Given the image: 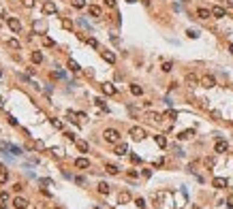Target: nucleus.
<instances>
[{"mask_svg":"<svg viewBox=\"0 0 233 209\" xmlns=\"http://www.w3.org/2000/svg\"><path fill=\"white\" fill-rule=\"evenodd\" d=\"M154 141H156L158 147H167V139L162 137V134H156V137H154Z\"/></svg>","mask_w":233,"mask_h":209,"instance_id":"nucleus-17","label":"nucleus"},{"mask_svg":"<svg viewBox=\"0 0 233 209\" xmlns=\"http://www.w3.org/2000/svg\"><path fill=\"white\" fill-rule=\"evenodd\" d=\"M197 17L199 19H209V17H212V11H209V9H197Z\"/></svg>","mask_w":233,"mask_h":209,"instance_id":"nucleus-8","label":"nucleus"},{"mask_svg":"<svg viewBox=\"0 0 233 209\" xmlns=\"http://www.w3.org/2000/svg\"><path fill=\"white\" fill-rule=\"evenodd\" d=\"M88 45L90 47H99V41L96 38H88Z\"/></svg>","mask_w":233,"mask_h":209,"instance_id":"nucleus-38","label":"nucleus"},{"mask_svg":"<svg viewBox=\"0 0 233 209\" xmlns=\"http://www.w3.org/2000/svg\"><path fill=\"white\" fill-rule=\"evenodd\" d=\"M7 179H9V173L7 171H0V183H5Z\"/></svg>","mask_w":233,"mask_h":209,"instance_id":"nucleus-36","label":"nucleus"},{"mask_svg":"<svg viewBox=\"0 0 233 209\" xmlns=\"http://www.w3.org/2000/svg\"><path fill=\"white\" fill-rule=\"evenodd\" d=\"M199 83H201L203 88H207V90H209V88H214V85H216V79H214L212 75H203Z\"/></svg>","mask_w":233,"mask_h":209,"instance_id":"nucleus-4","label":"nucleus"},{"mask_svg":"<svg viewBox=\"0 0 233 209\" xmlns=\"http://www.w3.org/2000/svg\"><path fill=\"white\" fill-rule=\"evenodd\" d=\"M113 154H115V156H124V154H128V147H126L124 143H120V145H115Z\"/></svg>","mask_w":233,"mask_h":209,"instance_id":"nucleus-11","label":"nucleus"},{"mask_svg":"<svg viewBox=\"0 0 233 209\" xmlns=\"http://www.w3.org/2000/svg\"><path fill=\"white\" fill-rule=\"evenodd\" d=\"M135 203H137V207H141V209H143V207H146V201H143V198H137V201H135Z\"/></svg>","mask_w":233,"mask_h":209,"instance_id":"nucleus-39","label":"nucleus"},{"mask_svg":"<svg viewBox=\"0 0 233 209\" xmlns=\"http://www.w3.org/2000/svg\"><path fill=\"white\" fill-rule=\"evenodd\" d=\"M75 167H77V169H88V167H90V160H88V158H77V160H75Z\"/></svg>","mask_w":233,"mask_h":209,"instance_id":"nucleus-10","label":"nucleus"},{"mask_svg":"<svg viewBox=\"0 0 233 209\" xmlns=\"http://www.w3.org/2000/svg\"><path fill=\"white\" fill-rule=\"evenodd\" d=\"M229 209H233V196L229 198Z\"/></svg>","mask_w":233,"mask_h":209,"instance_id":"nucleus-43","label":"nucleus"},{"mask_svg":"<svg viewBox=\"0 0 233 209\" xmlns=\"http://www.w3.org/2000/svg\"><path fill=\"white\" fill-rule=\"evenodd\" d=\"M43 45H45V47H54V41L49 36H43Z\"/></svg>","mask_w":233,"mask_h":209,"instance_id":"nucleus-32","label":"nucleus"},{"mask_svg":"<svg viewBox=\"0 0 233 209\" xmlns=\"http://www.w3.org/2000/svg\"><path fill=\"white\" fill-rule=\"evenodd\" d=\"M56 11H58V9H56V5H54V2H49V0L43 5V13H45V15H54Z\"/></svg>","mask_w":233,"mask_h":209,"instance_id":"nucleus-5","label":"nucleus"},{"mask_svg":"<svg viewBox=\"0 0 233 209\" xmlns=\"http://www.w3.org/2000/svg\"><path fill=\"white\" fill-rule=\"evenodd\" d=\"M7 24H9V28H11L15 34H19V32H21V21H19L17 17H9V19H7Z\"/></svg>","mask_w":233,"mask_h":209,"instance_id":"nucleus-2","label":"nucleus"},{"mask_svg":"<svg viewBox=\"0 0 233 209\" xmlns=\"http://www.w3.org/2000/svg\"><path fill=\"white\" fill-rule=\"evenodd\" d=\"M39 183H43V186H52V179H39Z\"/></svg>","mask_w":233,"mask_h":209,"instance_id":"nucleus-42","label":"nucleus"},{"mask_svg":"<svg viewBox=\"0 0 233 209\" xmlns=\"http://www.w3.org/2000/svg\"><path fill=\"white\" fill-rule=\"evenodd\" d=\"M105 5H107L109 9H113V7H115V0H105Z\"/></svg>","mask_w":233,"mask_h":209,"instance_id":"nucleus-41","label":"nucleus"},{"mask_svg":"<svg viewBox=\"0 0 233 209\" xmlns=\"http://www.w3.org/2000/svg\"><path fill=\"white\" fill-rule=\"evenodd\" d=\"M212 186H214V188H227V179H225V177H214V179H212Z\"/></svg>","mask_w":233,"mask_h":209,"instance_id":"nucleus-9","label":"nucleus"},{"mask_svg":"<svg viewBox=\"0 0 233 209\" xmlns=\"http://www.w3.org/2000/svg\"><path fill=\"white\" fill-rule=\"evenodd\" d=\"M160 68H162V73H171V71H173V64H171V62H162Z\"/></svg>","mask_w":233,"mask_h":209,"instance_id":"nucleus-28","label":"nucleus"},{"mask_svg":"<svg viewBox=\"0 0 233 209\" xmlns=\"http://www.w3.org/2000/svg\"><path fill=\"white\" fill-rule=\"evenodd\" d=\"M118 201H120V205H122V203H128V201H131V194H128V192H120Z\"/></svg>","mask_w":233,"mask_h":209,"instance_id":"nucleus-26","label":"nucleus"},{"mask_svg":"<svg viewBox=\"0 0 233 209\" xmlns=\"http://www.w3.org/2000/svg\"><path fill=\"white\" fill-rule=\"evenodd\" d=\"M131 94H133V96H141V94H143V88L137 85V83H133V85H131Z\"/></svg>","mask_w":233,"mask_h":209,"instance_id":"nucleus-15","label":"nucleus"},{"mask_svg":"<svg viewBox=\"0 0 233 209\" xmlns=\"http://www.w3.org/2000/svg\"><path fill=\"white\" fill-rule=\"evenodd\" d=\"M7 45H9L11 49H19V41H17V38H9V41H7Z\"/></svg>","mask_w":233,"mask_h":209,"instance_id":"nucleus-27","label":"nucleus"},{"mask_svg":"<svg viewBox=\"0 0 233 209\" xmlns=\"http://www.w3.org/2000/svg\"><path fill=\"white\" fill-rule=\"evenodd\" d=\"M105 171H107L109 175H118V173H120V169L115 167V164H107V167H105Z\"/></svg>","mask_w":233,"mask_h":209,"instance_id":"nucleus-23","label":"nucleus"},{"mask_svg":"<svg viewBox=\"0 0 233 209\" xmlns=\"http://www.w3.org/2000/svg\"><path fill=\"white\" fill-rule=\"evenodd\" d=\"M229 51H231V54H233V43H231V45H229Z\"/></svg>","mask_w":233,"mask_h":209,"instance_id":"nucleus-45","label":"nucleus"},{"mask_svg":"<svg viewBox=\"0 0 233 209\" xmlns=\"http://www.w3.org/2000/svg\"><path fill=\"white\" fill-rule=\"evenodd\" d=\"M0 79H2V71H0Z\"/></svg>","mask_w":233,"mask_h":209,"instance_id":"nucleus-46","label":"nucleus"},{"mask_svg":"<svg viewBox=\"0 0 233 209\" xmlns=\"http://www.w3.org/2000/svg\"><path fill=\"white\" fill-rule=\"evenodd\" d=\"M94 103H96L101 109H105V111H107V105H105V100H103V98H94Z\"/></svg>","mask_w":233,"mask_h":209,"instance_id":"nucleus-34","label":"nucleus"},{"mask_svg":"<svg viewBox=\"0 0 233 209\" xmlns=\"http://www.w3.org/2000/svg\"><path fill=\"white\" fill-rule=\"evenodd\" d=\"M30 58H32V62H34V64H41V62H43V54H41V51H32V56H30Z\"/></svg>","mask_w":233,"mask_h":209,"instance_id":"nucleus-20","label":"nucleus"},{"mask_svg":"<svg viewBox=\"0 0 233 209\" xmlns=\"http://www.w3.org/2000/svg\"><path fill=\"white\" fill-rule=\"evenodd\" d=\"M103 137H105V141H107V143H118V139H120V132L115 130V128H107V130L103 132Z\"/></svg>","mask_w":233,"mask_h":209,"instance_id":"nucleus-1","label":"nucleus"},{"mask_svg":"<svg viewBox=\"0 0 233 209\" xmlns=\"http://www.w3.org/2000/svg\"><path fill=\"white\" fill-rule=\"evenodd\" d=\"M68 68H71L73 73H79V71H81V68H79V64H77L75 60H68Z\"/></svg>","mask_w":233,"mask_h":209,"instance_id":"nucleus-25","label":"nucleus"},{"mask_svg":"<svg viewBox=\"0 0 233 209\" xmlns=\"http://www.w3.org/2000/svg\"><path fill=\"white\" fill-rule=\"evenodd\" d=\"M21 5H24L26 9H32L34 7V0H21Z\"/></svg>","mask_w":233,"mask_h":209,"instance_id":"nucleus-33","label":"nucleus"},{"mask_svg":"<svg viewBox=\"0 0 233 209\" xmlns=\"http://www.w3.org/2000/svg\"><path fill=\"white\" fill-rule=\"evenodd\" d=\"M146 118H148L150 122H160L162 115H160V113H146Z\"/></svg>","mask_w":233,"mask_h":209,"instance_id":"nucleus-19","label":"nucleus"},{"mask_svg":"<svg viewBox=\"0 0 233 209\" xmlns=\"http://www.w3.org/2000/svg\"><path fill=\"white\" fill-rule=\"evenodd\" d=\"M5 107V100H2V96H0V109H2Z\"/></svg>","mask_w":233,"mask_h":209,"instance_id":"nucleus-44","label":"nucleus"},{"mask_svg":"<svg viewBox=\"0 0 233 209\" xmlns=\"http://www.w3.org/2000/svg\"><path fill=\"white\" fill-rule=\"evenodd\" d=\"M73 7H77V9H83V7H86V2H83V0H73Z\"/></svg>","mask_w":233,"mask_h":209,"instance_id":"nucleus-37","label":"nucleus"},{"mask_svg":"<svg viewBox=\"0 0 233 209\" xmlns=\"http://www.w3.org/2000/svg\"><path fill=\"white\" fill-rule=\"evenodd\" d=\"M103 92H105V94H109V96H113L118 90L113 88V83H103Z\"/></svg>","mask_w":233,"mask_h":209,"instance_id":"nucleus-13","label":"nucleus"},{"mask_svg":"<svg viewBox=\"0 0 233 209\" xmlns=\"http://www.w3.org/2000/svg\"><path fill=\"white\" fill-rule=\"evenodd\" d=\"M186 83H188V88H195L197 85V77L193 73H188V75H186Z\"/></svg>","mask_w":233,"mask_h":209,"instance_id":"nucleus-18","label":"nucleus"},{"mask_svg":"<svg viewBox=\"0 0 233 209\" xmlns=\"http://www.w3.org/2000/svg\"><path fill=\"white\" fill-rule=\"evenodd\" d=\"M227 149H229L227 141H216V145H214V152H216V154H225Z\"/></svg>","mask_w":233,"mask_h":209,"instance_id":"nucleus-6","label":"nucleus"},{"mask_svg":"<svg viewBox=\"0 0 233 209\" xmlns=\"http://www.w3.org/2000/svg\"><path fill=\"white\" fill-rule=\"evenodd\" d=\"M165 118H169V120H175V118H178V111H173V109H169V111L165 113Z\"/></svg>","mask_w":233,"mask_h":209,"instance_id":"nucleus-31","label":"nucleus"},{"mask_svg":"<svg viewBox=\"0 0 233 209\" xmlns=\"http://www.w3.org/2000/svg\"><path fill=\"white\" fill-rule=\"evenodd\" d=\"M13 205H15V209H26V207H28V201L21 198V196H17V198H13Z\"/></svg>","mask_w":233,"mask_h":209,"instance_id":"nucleus-7","label":"nucleus"},{"mask_svg":"<svg viewBox=\"0 0 233 209\" xmlns=\"http://www.w3.org/2000/svg\"><path fill=\"white\" fill-rule=\"evenodd\" d=\"M190 137H195V130H184V132H180V134H178L180 141H186V139H190Z\"/></svg>","mask_w":233,"mask_h":209,"instance_id":"nucleus-16","label":"nucleus"},{"mask_svg":"<svg viewBox=\"0 0 233 209\" xmlns=\"http://www.w3.org/2000/svg\"><path fill=\"white\" fill-rule=\"evenodd\" d=\"M88 11H90V15H94V17H101V15H103L101 7H96V5H90V7H88Z\"/></svg>","mask_w":233,"mask_h":209,"instance_id":"nucleus-14","label":"nucleus"},{"mask_svg":"<svg viewBox=\"0 0 233 209\" xmlns=\"http://www.w3.org/2000/svg\"><path fill=\"white\" fill-rule=\"evenodd\" d=\"M128 132H131V137L135 139V141H141V139L146 137V132H143V128H139V126H133V128H131Z\"/></svg>","mask_w":233,"mask_h":209,"instance_id":"nucleus-3","label":"nucleus"},{"mask_svg":"<svg viewBox=\"0 0 233 209\" xmlns=\"http://www.w3.org/2000/svg\"><path fill=\"white\" fill-rule=\"evenodd\" d=\"M131 160H133V162H135V164H137V162H141V158H139V156H137V154H131Z\"/></svg>","mask_w":233,"mask_h":209,"instance_id":"nucleus-40","label":"nucleus"},{"mask_svg":"<svg viewBox=\"0 0 233 209\" xmlns=\"http://www.w3.org/2000/svg\"><path fill=\"white\" fill-rule=\"evenodd\" d=\"M109 190H111V188H109V183H105V181L99 183V192H101V194H109Z\"/></svg>","mask_w":233,"mask_h":209,"instance_id":"nucleus-22","label":"nucleus"},{"mask_svg":"<svg viewBox=\"0 0 233 209\" xmlns=\"http://www.w3.org/2000/svg\"><path fill=\"white\" fill-rule=\"evenodd\" d=\"M77 149H79L81 154H88V149H90V147H88V143H86V141H77Z\"/></svg>","mask_w":233,"mask_h":209,"instance_id":"nucleus-24","label":"nucleus"},{"mask_svg":"<svg viewBox=\"0 0 233 209\" xmlns=\"http://www.w3.org/2000/svg\"><path fill=\"white\" fill-rule=\"evenodd\" d=\"M64 137H66L71 143H77V137H75V132H64Z\"/></svg>","mask_w":233,"mask_h":209,"instance_id":"nucleus-30","label":"nucleus"},{"mask_svg":"<svg viewBox=\"0 0 233 209\" xmlns=\"http://www.w3.org/2000/svg\"><path fill=\"white\" fill-rule=\"evenodd\" d=\"M186 36H188V38H197V36H199V30H193V28H188V30H186Z\"/></svg>","mask_w":233,"mask_h":209,"instance_id":"nucleus-29","label":"nucleus"},{"mask_svg":"<svg viewBox=\"0 0 233 209\" xmlns=\"http://www.w3.org/2000/svg\"><path fill=\"white\" fill-rule=\"evenodd\" d=\"M103 60L109 62V64H113V62H115V56H113L111 51H103Z\"/></svg>","mask_w":233,"mask_h":209,"instance_id":"nucleus-21","label":"nucleus"},{"mask_svg":"<svg viewBox=\"0 0 233 209\" xmlns=\"http://www.w3.org/2000/svg\"><path fill=\"white\" fill-rule=\"evenodd\" d=\"M52 126H54L56 130H62V122H60V120H52Z\"/></svg>","mask_w":233,"mask_h":209,"instance_id":"nucleus-35","label":"nucleus"},{"mask_svg":"<svg viewBox=\"0 0 233 209\" xmlns=\"http://www.w3.org/2000/svg\"><path fill=\"white\" fill-rule=\"evenodd\" d=\"M212 15L220 19V17H225V15H227V11H225L222 7H212Z\"/></svg>","mask_w":233,"mask_h":209,"instance_id":"nucleus-12","label":"nucleus"}]
</instances>
